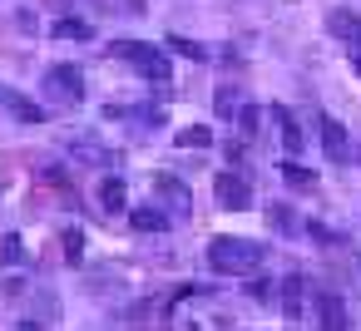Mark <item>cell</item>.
<instances>
[{
	"mask_svg": "<svg viewBox=\"0 0 361 331\" xmlns=\"http://www.w3.org/2000/svg\"><path fill=\"white\" fill-rule=\"evenodd\" d=\"M317 129H322V149H326V158H331V163H346V158H351V139H346V129H341L331 114H322Z\"/></svg>",
	"mask_w": 361,
	"mask_h": 331,
	"instance_id": "cell-5",
	"label": "cell"
},
{
	"mask_svg": "<svg viewBox=\"0 0 361 331\" xmlns=\"http://www.w3.org/2000/svg\"><path fill=\"white\" fill-rule=\"evenodd\" d=\"M272 223H277V232H297V218H292V208H272Z\"/></svg>",
	"mask_w": 361,
	"mask_h": 331,
	"instance_id": "cell-22",
	"label": "cell"
},
{
	"mask_svg": "<svg viewBox=\"0 0 361 331\" xmlns=\"http://www.w3.org/2000/svg\"><path fill=\"white\" fill-rule=\"evenodd\" d=\"M302 292H307L302 272H287V277H282V316H287V321H302Z\"/></svg>",
	"mask_w": 361,
	"mask_h": 331,
	"instance_id": "cell-7",
	"label": "cell"
},
{
	"mask_svg": "<svg viewBox=\"0 0 361 331\" xmlns=\"http://www.w3.org/2000/svg\"><path fill=\"white\" fill-rule=\"evenodd\" d=\"M25 262V242H20V232H6L0 237V267H20Z\"/></svg>",
	"mask_w": 361,
	"mask_h": 331,
	"instance_id": "cell-15",
	"label": "cell"
},
{
	"mask_svg": "<svg viewBox=\"0 0 361 331\" xmlns=\"http://www.w3.org/2000/svg\"><path fill=\"white\" fill-rule=\"evenodd\" d=\"M208 267L228 277H252L262 267V247L252 237H213L208 242Z\"/></svg>",
	"mask_w": 361,
	"mask_h": 331,
	"instance_id": "cell-1",
	"label": "cell"
},
{
	"mask_svg": "<svg viewBox=\"0 0 361 331\" xmlns=\"http://www.w3.org/2000/svg\"><path fill=\"white\" fill-rule=\"evenodd\" d=\"M351 70H356V75H361V55H356V60H351Z\"/></svg>",
	"mask_w": 361,
	"mask_h": 331,
	"instance_id": "cell-25",
	"label": "cell"
},
{
	"mask_svg": "<svg viewBox=\"0 0 361 331\" xmlns=\"http://www.w3.org/2000/svg\"><path fill=\"white\" fill-rule=\"evenodd\" d=\"M169 50H173V55H183V60H198V65L208 60V50H203L198 40H188V35H169Z\"/></svg>",
	"mask_w": 361,
	"mask_h": 331,
	"instance_id": "cell-16",
	"label": "cell"
},
{
	"mask_svg": "<svg viewBox=\"0 0 361 331\" xmlns=\"http://www.w3.org/2000/svg\"><path fill=\"white\" fill-rule=\"evenodd\" d=\"M213 109H218V119H233V114H238V94H233V89H218V94H213Z\"/></svg>",
	"mask_w": 361,
	"mask_h": 331,
	"instance_id": "cell-21",
	"label": "cell"
},
{
	"mask_svg": "<svg viewBox=\"0 0 361 331\" xmlns=\"http://www.w3.org/2000/svg\"><path fill=\"white\" fill-rule=\"evenodd\" d=\"M50 35H55V40H94V25L80 20V15H65V20L50 25Z\"/></svg>",
	"mask_w": 361,
	"mask_h": 331,
	"instance_id": "cell-12",
	"label": "cell"
},
{
	"mask_svg": "<svg viewBox=\"0 0 361 331\" xmlns=\"http://www.w3.org/2000/svg\"><path fill=\"white\" fill-rule=\"evenodd\" d=\"M109 55H114V60H124L129 70H139V75L159 80V85L173 75V65L164 60V50H159V45H149V40H109Z\"/></svg>",
	"mask_w": 361,
	"mask_h": 331,
	"instance_id": "cell-2",
	"label": "cell"
},
{
	"mask_svg": "<svg viewBox=\"0 0 361 331\" xmlns=\"http://www.w3.org/2000/svg\"><path fill=\"white\" fill-rule=\"evenodd\" d=\"M317 316H322L326 331H341V326H346V306H341V296H336V292H317Z\"/></svg>",
	"mask_w": 361,
	"mask_h": 331,
	"instance_id": "cell-8",
	"label": "cell"
},
{
	"mask_svg": "<svg viewBox=\"0 0 361 331\" xmlns=\"http://www.w3.org/2000/svg\"><path fill=\"white\" fill-rule=\"evenodd\" d=\"M80 252H85V232H80V227H70V232H65V262H70V267H80V262H85Z\"/></svg>",
	"mask_w": 361,
	"mask_h": 331,
	"instance_id": "cell-20",
	"label": "cell"
},
{
	"mask_svg": "<svg viewBox=\"0 0 361 331\" xmlns=\"http://www.w3.org/2000/svg\"><path fill=\"white\" fill-rule=\"evenodd\" d=\"M99 203H104V213H124V203H129V188H124V178H104V188H99Z\"/></svg>",
	"mask_w": 361,
	"mask_h": 331,
	"instance_id": "cell-14",
	"label": "cell"
},
{
	"mask_svg": "<svg viewBox=\"0 0 361 331\" xmlns=\"http://www.w3.org/2000/svg\"><path fill=\"white\" fill-rule=\"evenodd\" d=\"M282 178H287L292 188H312V183H317V173L302 168V163H282Z\"/></svg>",
	"mask_w": 361,
	"mask_h": 331,
	"instance_id": "cell-19",
	"label": "cell"
},
{
	"mask_svg": "<svg viewBox=\"0 0 361 331\" xmlns=\"http://www.w3.org/2000/svg\"><path fill=\"white\" fill-rule=\"evenodd\" d=\"M70 154L85 158V163H109V154H104L99 144H85V139H70Z\"/></svg>",
	"mask_w": 361,
	"mask_h": 331,
	"instance_id": "cell-17",
	"label": "cell"
},
{
	"mask_svg": "<svg viewBox=\"0 0 361 331\" xmlns=\"http://www.w3.org/2000/svg\"><path fill=\"white\" fill-rule=\"evenodd\" d=\"M252 129H257V104L243 109V134H252Z\"/></svg>",
	"mask_w": 361,
	"mask_h": 331,
	"instance_id": "cell-24",
	"label": "cell"
},
{
	"mask_svg": "<svg viewBox=\"0 0 361 331\" xmlns=\"http://www.w3.org/2000/svg\"><path fill=\"white\" fill-rule=\"evenodd\" d=\"M272 292H277V287H272V282H262V277H257V282H252V301H267V296H272Z\"/></svg>",
	"mask_w": 361,
	"mask_h": 331,
	"instance_id": "cell-23",
	"label": "cell"
},
{
	"mask_svg": "<svg viewBox=\"0 0 361 331\" xmlns=\"http://www.w3.org/2000/svg\"><path fill=\"white\" fill-rule=\"evenodd\" d=\"M213 193H218V203H223V208H233V213H238V208H252V188H247V178H243V173H228V168H223V173H218V183H213Z\"/></svg>",
	"mask_w": 361,
	"mask_h": 331,
	"instance_id": "cell-4",
	"label": "cell"
},
{
	"mask_svg": "<svg viewBox=\"0 0 361 331\" xmlns=\"http://www.w3.org/2000/svg\"><path fill=\"white\" fill-rule=\"evenodd\" d=\"M45 94H50V99H65V104H80V99H85V75H80L75 65H55V70L45 75Z\"/></svg>",
	"mask_w": 361,
	"mask_h": 331,
	"instance_id": "cell-3",
	"label": "cell"
},
{
	"mask_svg": "<svg viewBox=\"0 0 361 331\" xmlns=\"http://www.w3.org/2000/svg\"><path fill=\"white\" fill-rule=\"evenodd\" d=\"M154 183H159V193H164V198L173 203V213H188V208H193V193H188V188H183L178 178H173V173H159Z\"/></svg>",
	"mask_w": 361,
	"mask_h": 331,
	"instance_id": "cell-10",
	"label": "cell"
},
{
	"mask_svg": "<svg viewBox=\"0 0 361 331\" xmlns=\"http://www.w3.org/2000/svg\"><path fill=\"white\" fill-rule=\"evenodd\" d=\"M0 104H6L20 124H40V119H45V109H40V104H30L25 94H0Z\"/></svg>",
	"mask_w": 361,
	"mask_h": 331,
	"instance_id": "cell-13",
	"label": "cell"
},
{
	"mask_svg": "<svg viewBox=\"0 0 361 331\" xmlns=\"http://www.w3.org/2000/svg\"><path fill=\"white\" fill-rule=\"evenodd\" d=\"M208 144H213V134H208L203 124H193V129L178 134V149H208Z\"/></svg>",
	"mask_w": 361,
	"mask_h": 331,
	"instance_id": "cell-18",
	"label": "cell"
},
{
	"mask_svg": "<svg viewBox=\"0 0 361 331\" xmlns=\"http://www.w3.org/2000/svg\"><path fill=\"white\" fill-rule=\"evenodd\" d=\"M129 223H134V232H164V227H169V218H164L154 203H139V208H129Z\"/></svg>",
	"mask_w": 361,
	"mask_h": 331,
	"instance_id": "cell-11",
	"label": "cell"
},
{
	"mask_svg": "<svg viewBox=\"0 0 361 331\" xmlns=\"http://www.w3.org/2000/svg\"><path fill=\"white\" fill-rule=\"evenodd\" d=\"M326 30H331L336 40H346V45L361 50V15H356V11H331V15H326Z\"/></svg>",
	"mask_w": 361,
	"mask_h": 331,
	"instance_id": "cell-6",
	"label": "cell"
},
{
	"mask_svg": "<svg viewBox=\"0 0 361 331\" xmlns=\"http://www.w3.org/2000/svg\"><path fill=\"white\" fill-rule=\"evenodd\" d=\"M272 119H277V129H282V144H287V154H297V149L307 144V134H302V124L292 119V109H282V104H272Z\"/></svg>",
	"mask_w": 361,
	"mask_h": 331,
	"instance_id": "cell-9",
	"label": "cell"
}]
</instances>
